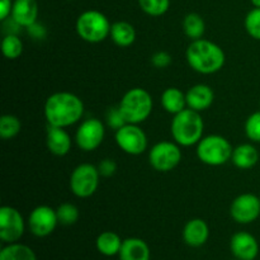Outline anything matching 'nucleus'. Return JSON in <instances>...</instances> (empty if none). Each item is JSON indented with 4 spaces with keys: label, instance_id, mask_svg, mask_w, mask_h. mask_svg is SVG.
Here are the masks:
<instances>
[{
    "label": "nucleus",
    "instance_id": "12",
    "mask_svg": "<svg viewBox=\"0 0 260 260\" xmlns=\"http://www.w3.org/2000/svg\"><path fill=\"white\" fill-rule=\"evenodd\" d=\"M58 223L57 213L50 206H37L28 216L27 226L36 238H47Z\"/></svg>",
    "mask_w": 260,
    "mask_h": 260
},
{
    "label": "nucleus",
    "instance_id": "2",
    "mask_svg": "<svg viewBox=\"0 0 260 260\" xmlns=\"http://www.w3.org/2000/svg\"><path fill=\"white\" fill-rule=\"evenodd\" d=\"M188 65L196 73L203 75H211L223 68L226 62V55L217 43L206 38L190 42L185 52Z\"/></svg>",
    "mask_w": 260,
    "mask_h": 260
},
{
    "label": "nucleus",
    "instance_id": "18",
    "mask_svg": "<svg viewBox=\"0 0 260 260\" xmlns=\"http://www.w3.org/2000/svg\"><path fill=\"white\" fill-rule=\"evenodd\" d=\"M10 17L25 29L30 24L37 22V0H14V3H13L12 15Z\"/></svg>",
    "mask_w": 260,
    "mask_h": 260
},
{
    "label": "nucleus",
    "instance_id": "13",
    "mask_svg": "<svg viewBox=\"0 0 260 260\" xmlns=\"http://www.w3.org/2000/svg\"><path fill=\"white\" fill-rule=\"evenodd\" d=\"M230 215L234 221L241 225L254 222L260 216V198L253 193L238 196L230 206Z\"/></svg>",
    "mask_w": 260,
    "mask_h": 260
},
{
    "label": "nucleus",
    "instance_id": "32",
    "mask_svg": "<svg viewBox=\"0 0 260 260\" xmlns=\"http://www.w3.org/2000/svg\"><path fill=\"white\" fill-rule=\"evenodd\" d=\"M106 122H107V126H108L109 128L114 129V131H117V129H119L121 127H123L124 124L127 123L123 114H122V112L119 111L118 106L112 107V108H109L108 111H107Z\"/></svg>",
    "mask_w": 260,
    "mask_h": 260
},
{
    "label": "nucleus",
    "instance_id": "33",
    "mask_svg": "<svg viewBox=\"0 0 260 260\" xmlns=\"http://www.w3.org/2000/svg\"><path fill=\"white\" fill-rule=\"evenodd\" d=\"M173 57L167 51H159L151 56V63L156 69H167L172 65Z\"/></svg>",
    "mask_w": 260,
    "mask_h": 260
},
{
    "label": "nucleus",
    "instance_id": "24",
    "mask_svg": "<svg viewBox=\"0 0 260 260\" xmlns=\"http://www.w3.org/2000/svg\"><path fill=\"white\" fill-rule=\"evenodd\" d=\"M0 260H37V256L33 249L18 241L7 244L0 250Z\"/></svg>",
    "mask_w": 260,
    "mask_h": 260
},
{
    "label": "nucleus",
    "instance_id": "1",
    "mask_svg": "<svg viewBox=\"0 0 260 260\" xmlns=\"http://www.w3.org/2000/svg\"><path fill=\"white\" fill-rule=\"evenodd\" d=\"M83 114V101L70 91H57L46 99L45 118L50 126L66 128L78 123Z\"/></svg>",
    "mask_w": 260,
    "mask_h": 260
},
{
    "label": "nucleus",
    "instance_id": "21",
    "mask_svg": "<svg viewBox=\"0 0 260 260\" xmlns=\"http://www.w3.org/2000/svg\"><path fill=\"white\" fill-rule=\"evenodd\" d=\"M161 106L168 113L178 114L179 112L184 111L187 108V96L185 93H183V90H180L179 88H175V86H170L167 88L161 94Z\"/></svg>",
    "mask_w": 260,
    "mask_h": 260
},
{
    "label": "nucleus",
    "instance_id": "3",
    "mask_svg": "<svg viewBox=\"0 0 260 260\" xmlns=\"http://www.w3.org/2000/svg\"><path fill=\"white\" fill-rule=\"evenodd\" d=\"M205 122L200 112L185 108L173 117L170 132L173 140L183 147L197 145L203 139Z\"/></svg>",
    "mask_w": 260,
    "mask_h": 260
},
{
    "label": "nucleus",
    "instance_id": "14",
    "mask_svg": "<svg viewBox=\"0 0 260 260\" xmlns=\"http://www.w3.org/2000/svg\"><path fill=\"white\" fill-rule=\"evenodd\" d=\"M230 250L235 259L255 260L259 254V243L250 233L239 231L231 236Z\"/></svg>",
    "mask_w": 260,
    "mask_h": 260
},
{
    "label": "nucleus",
    "instance_id": "27",
    "mask_svg": "<svg viewBox=\"0 0 260 260\" xmlns=\"http://www.w3.org/2000/svg\"><path fill=\"white\" fill-rule=\"evenodd\" d=\"M22 129V123L18 117L13 114H4L0 118V137L3 140H12Z\"/></svg>",
    "mask_w": 260,
    "mask_h": 260
},
{
    "label": "nucleus",
    "instance_id": "19",
    "mask_svg": "<svg viewBox=\"0 0 260 260\" xmlns=\"http://www.w3.org/2000/svg\"><path fill=\"white\" fill-rule=\"evenodd\" d=\"M119 260H150L151 250L145 240L140 238L124 239L118 254Z\"/></svg>",
    "mask_w": 260,
    "mask_h": 260
},
{
    "label": "nucleus",
    "instance_id": "9",
    "mask_svg": "<svg viewBox=\"0 0 260 260\" xmlns=\"http://www.w3.org/2000/svg\"><path fill=\"white\" fill-rule=\"evenodd\" d=\"M114 139H116L117 146L122 151L132 156L144 154L149 144L144 129L139 124L132 123H126L123 127L117 129Z\"/></svg>",
    "mask_w": 260,
    "mask_h": 260
},
{
    "label": "nucleus",
    "instance_id": "29",
    "mask_svg": "<svg viewBox=\"0 0 260 260\" xmlns=\"http://www.w3.org/2000/svg\"><path fill=\"white\" fill-rule=\"evenodd\" d=\"M139 5L145 14L161 17L169 10L170 0H139Z\"/></svg>",
    "mask_w": 260,
    "mask_h": 260
},
{
    "label": "nucleus",
    "instance_id": "28",
    "mask_svg": "<svg viewBox=\"0 0 260 260\" xmlns=\"http://www.w3.org/2000/svg\"><path fill=\"white\" fill-rule=\"evenodd\" d=\"M56 213H57L58 223L63 226H71L74 223L78 222L79 217H80V212L79 208L73 203H62L56 208Z\"/></svg>",
    "mask_w": 260,
    "mask_h": 260
},
{
    "label": "nucleus",
    "instance_id": "22",
    "mask_svg": "<svg viewBox=\"0 0 260 260\" xmlns=\"http://www.w3.org/2000/svg\"><path fill=\"white\" fill-rule=\"evenodd\" d=\"M109 37L113 41L114 45L119 47H129L136 41V29L131 23L119 20L112 24Z\"/></svg>",
    "mask_w": 260,
    "mask_h": 260
},
{
    "label": "nucleus",
    "instance_id": "5",
    "mask_svg": "<svg viewBox=\"0 0 260 260\" xmlns=\"http://www.w3.org/2000/svg\"><path fill=\"white\" fill-rule=\"evenodd\" d=\"M111 22L99 10H85L76 19L75 29L79 37L89 43H99L109 37Z\"/></svg>",
    "mask_w": 260,
    "mask_h": 260
},
{
    "label": "nucleus",
    "instance_id": "30",
    "mask_svg": "<svg viewBox=\"0 0 260 260\" xmlns=\"http://www.w3.org/2000/svg\"><path fill=\"white\" fill-rule=\"evenodd\" d=\"M244 25L251 38L260 41V8H254L246 14Z\"/></svg>",
    "mask_w": 260,
    "mask_h": 260
},
{
    "label": "nucleus",
    "instance_id": "31",
    "mask_svg": "<svg viewBox=\"0 0 260 260\" xmlns=\"http://www.w3.org/2000/svg\"><path fill=\"white\" fill-rule=\"evenodd\" d=\"M245 135L250 141L260 142V111L254 112L245 122Z\"/></svg>",
    "mask_w": 260,
    "mask_h": 260
},
{
    "label": "nucleus",
    "instance_id": "17",
    "mask_svg": "<svg viewBox=\"0 0 260 260\" xmlns=\"http://www.w3.org/2000/svg\"><path fill=\"white\" fill-rule=\"evenodd\" d=\"M185 96H187V108L200 112V113L210 108L215 101V93L207 84L193 85L192 88L188 89Z\"/></svg>",
    "mask_w": 260,
    "mask_h": 260
},
{
    "label": "nucleus",
    "instance_id": "37",
    "mask_svg": "<svg viewBox=\"0 0 260 260\" xmlns=\"http://www.w3.org/2000/svg\"><path fill=\"white\" fill-rule=\"evenodd\" d=\"M13 0H0V20H5L12 15Z\"/></svg>",
    "mask_w": 260,
    "mask_h": 260
},
{
    "label": "nucleus",
    "instance_id": "35",
    "mask_svg": "<svg viewBox=\"0 0 260 260\" xmlns=\"http://www.w3.org/2000/svg\"><path fill=\"white\" fill-rule=\"evenodd\" d=\"M25 30H27L28 36L35 41H43L47 37V28L45 27V24L38 22V20L33 23V24H30L29 27L25 28Z\"/></svg>",
    "mask_w": 260,
    "mask_h": 260
},
{
    "label": "nucleus",
    "instance_id": "6",
    "mask_svg": "<svg viewBox=\"0 0 260 260\" xmlns=\"http://www.w3.org/2000/svg\"><path fill=\"white\" fill-rule=\"evenodd\" d=\"M197 157L201 162L210 167H221L231 161L234 147L226 137L221 135L203 136L197 144Z\"/></svg>",
    "mask_w": 260,
    "mask_h": 260
},
{
    "label": "nucleus",
    "instance_id": "39",
    "mask_svg": "<svg viewBox=\"0 0 260 260\" xmlns=\"http://www.w3.org/2000/svg\"><path fill=\"white\" fill-rule=\"evenodd\" d=\"M233 260H239V259H233Z\"/></svg>",
    "mask_w": 260,
    "mask_h": 260
},
{
    "label": "nucleus",
    "instance_id": "4",
    "mask_svg": "<svg viewBox=\"0 0 260 260\" xmlns=\"http://www.w3.org/2000/svg\"><path fill=\"white\" fill-rule=\"evenodd\" d=\"M118 107L127 123L140 124L152 113L154 102L146 89L132 88L124 93Z\"/></svg>",
    "mask_w": 260,
    "mask_h": 260
},
{
    "label": "nucleus",
    "instance_id": "40",
    "mask_svg": "<svg viewBox=\"0 0 260 260\" xmlns=\"http://www.w3.org/2000/svg\"><path fill=\"white\" fill-rule=\"evenodd\" d=\"M259 107H260V102H259Z\"/></svg>",
    "mask_w": 260,
    "mask_h": 260
},
{
    "label": "nucleus",
    "instance_id": "25",
    "mask_svg": "<svg viewBox=\"0 0 260 260\" xmlns=\"http://www.w3.org/2000/svg\"><path fill=\"white\" fill-rule=\"evenodd\" d=\"M183 30L189 40L196 41L203 38L206 32V23L198 13H189L183 19Z\"/></svg>",
    "mask_w": 260,
    "mask_h": 260
},
{
    "label": "nucleus",
    "instance_id": "38",
    "mask_svg": "<svg viewBox=\"0 0 260 260\" xmlns=\"http://www.w3.org/2000/svg\"><path fill=\"white\" fill-rule=\"evenodd\" d=\"M250 2L254 5V8H260V0H250Z\"/></svg>",
    "mask_w": 260,
    "mask_h": 260
},
{
    "label": "nucleus",
    "instance_id": "34",
    "mask_svg": "<svg viewBox=\"0 0 260 260\" xmlns=\"http://www.w3.org/2000/svg\"><path fill=\"white\" fill-rule=\"evenodd\" d=\"M96 167H98L99 174L103 178L113 177L117 172V162L113 159H109V157L102 160Z\"/></svg>",
    "mask_w": 260,
    "mask_h": 260
},
{
    "label": "nucleus",
    "instance_id": "16",
    "mask_svg": "<svg viewBox=\"0 0 260 260\" xmlns=\"http://www.w3.org/2000/svg\"><path fill=\"white\" fill-rule=\"evenodd\" d=\"M183 240L190 248H201L210 238V228L202 218H192L183 229Z\"/></svg>",
    "mask_w": 260,
    "mask_h": 260
},
{
    "label": "nucleus",
    "instance_id": "11",
    "mask_svg": "<svg viewBox=\"0 0 260 260\" xmlns=\"http://www.w3.org/2000/svg\"><path fill=\"white\" fill-rule=\"evenodd\" d=\"M106 127L98 118H88L80 123L75 134V142L85 152L94 151L104 141Z\"/></svg>",
    "mask_w": 260,
    "mask_h": 260
},
{
    "label": "nucleus",
    "instance_id": "7",
    "mask_svg": "<svg viewBox=\"0 0 260 260\" xmlns=\"http://www.w3.org/2000/svg\"><path fill=\"white\" fill-rule=\"evenodd\" d=\"M99 179L98 167L89 162L78 165L70 175L71 193L78 198L91 197L98 190Z\"/></svg>",
    "mask_w": 260,
    "mask_h": 260
},
{
    "label": "nucleus",
    "instance_id": "8",
    "mask_svg": "<svg viewBox=\"0 0 260 260\" xmlns=\"http://www.w3.org/2000/svg\"><path fill=\"white\" fill-rule=\"evenodd\" d=\"M180 145L173 141H160L149 151V162L156 172L169 173L182 161Z\"/></svg>",
    "mask_w": 260,
    "mask_h": 260
},
{
    "label": "nucleus",
    "instance_id": "15",
    "mask_svg": "<svg viewBox=\"0 0 260 260\" xmlns=\"http://www.w3.org/2000/svg\"><path fill=\"white\" fill-rule=\"evenodd\" d=\"M46 145H47L48 151L55 156H65L70 152L73 141L65 128L48 124L47 132H46Z\"/></svg>",
    "mask_w": 260,
    "mask_h": 260
},
{
    "label": "nucleus",
    "instance_id": "23",
    "mask_svg": "<svg viewBox=\"0 0 260 260\" xmlns=\"http://www.w3.org/2000/svg\"><path fill=\"white\" fill-rule=\"evenodd\" d=\"M123 240L118 234L113 231H104L99 234L95 240V248L102 255L104 256H116L119 254Z\"/></svg>",
    "mask_w": 260,
    "mask_h": 260
},
{
    "label": "nucleus",
    "instance_id": "20",
    "mask_svg": "<svg viewBox=\"0 0 260 260\" xmlns=\"http://www.w3.org/2000/svg\"><path fill=\"white\" fill-rule=\"evenodd\" d=\"M231 161L238 169L249 170L258 164L259 152L254 145L241 144L234 149Z\"/></svg>",
    "mask_w": 260,
    "mask_h": 260
},
{
    "label": "nucleus",
    "instance_id": "26",
    "mask_svg": "<svg viewBox=\"0 0 260 260\" xmlns=\"http://www.w3.org/2000/svg\"><path fill=\"white\" fill-rule=\"evenodd\" d=\"M2 51L8 60H15L23 53V41L18 35H5L2 41Z\"/></svg>",
    "mask_w": 260,
    "mask_h": 260
},
{
    "label": "nucleus",
    "instance_id": "36",
    "mask_svg": "<svg viewBox=\"0 0 260 260\" xmlns=\"http://www.w3.org/2000/svg\"><path fill=\"white\" fill-rule=\"evenodd\" d=\"M3 24H4V32L7 35H19V32L22 30V25L18 24L12 17L7 18L5 20H3Z\"/></svg>",
    "mask_w": 260,
    "mask_h": 260
},
{
    "label": "nucleus",
    "instance_id": "10",
    "mask_svg": "<svg viewBox=\"0 0 260 260\" xmlns=\"http://www.w3.org/2000/svg\"><path fill=\"white\" fill-rule=\"evenodd\" d=\"M25 221L22 213L12 206L0 208V240L5 244L18 243L24 235Z\"/></svg>",
    "mask_w": 260,
    "mask_h": 260
}]
</instances>
